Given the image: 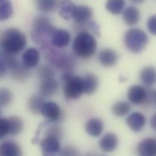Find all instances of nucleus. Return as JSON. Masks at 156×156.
<instances>
[{"label":"nucleus","instance_id":"obj_30","mask_svg":"<svg viewBox=\"0 0 156 156\" xmlns=\"http://www.w3.org/2000/svg\"><path fill=\"white\" fill-rule=\"evenodd\" d=\"M13 14V7L10 0H0V21L9 19Z\"/></svg>","mask_w":156,"mask_h":156},{"label":"nucleus","instance_id":"obj_43","mask_svg":"<svg viewBox=\"0 0 156 156\" xmlns=\"http://www.w3.org/2000/svg\"><path fill=\"white\" fill-rule=\"evenodd\" d=\"M1 109L0 108V116H1Z\"/></svg>","mask_w":156,"mask_h":156},{"label":"nucleus","instance_id":"obj_37","mask_svg":"<svg viewBox=\"0 0 156 156\" xmlns=\"http://www.w3.org/2000/svg\"><path fill=\"white\" fill-rule=\"evenodd\" d=\"M147 26L149 31L153 35H155L156 34V17L155 15L153 16L148 20Z\"/></svg>","mask_w":156,"mask_h":156},{"label":"nucleus","instance_id":"obj_33","mask_svg":"<svg viewBox=\"0 0 156 156\" xmlns=\"http://www.w3.org/2000/svg\"><path fill=\"white\" fill-rule=\"evenodd\" d=\"M156 92L151 89H147L146 97L143 103L144 106H150L156 103Z\"/></svg>","mask_w":156,"mask_h":156},{"label":"nucleus","instance_id":"obj_26","mask_svg":"<svg viewBox=\"0 0 156 156\" xmlns=\"http://www.w3.org/2000/svg\"><path fill=\"white\" fill-rule=\"evenodd\" d=\"M156 77V70L154 68L151 66L145 68L140 75L142 82L147 86H151L155 83Z\"/></svg>","mask_w":156,"mask_h":156},{"label":"nucleus","instance_id":"obj_31","mask_svg":"<svg viewBox=\"0 0 156 156\" xmlns=\"http://www.w3.org/2000/svg\"><path fill=\"white\" fill-rule=\"evenodd\" d=\"M13 94L7 88H0V106H7L13 100Z\"/></svg>","mask_w":156,"mask_h":156},{"label":"nucleus","instance_id":"obj_2","mask_svg":"<svg viewBox=\"0 0 156 156\" xmlns=\"http://www.w3.org/2000/svg\"><path fill=\"white\" fill-rule=\"evenodd\" d=\"M97 48V41L95 38L86 32L77 34L74 39L73 49L74 54L81 58L86 59L92 57Z\"/></svg>","mask_w":156,"mask_h":156},{"label":"nucleus","instance_id":"obj_42","mask_svg":"<svg viewBox=\"0 0 156 156\" xmlns=\"http://www.w3.org/2000/svg\"><path fill=\"white\" fill-rule=\"evenodd\" d=\"M130 1L136 4H141V3L144 2L145 0H130Z\"/></svg>","mask_w":156,"mask_h":156},{"label":"nucleus","instance_id":"obj_14","mask_svg":"<svg viewBox=\"0 0 156 156\" xmlns=\"http://www.w3.org/2000/svg\"><path fill=\"white\" fill-rule=\"evenodd\" d=\"M126 123L129 128L134 132H140L146 123V119L144 115L140 112H134L128 116Z\"/></svg>","mask_w":156,"mask_h":156},{"label":"nucleus","instance_id":"obj_12","mask_svg":"<svg viewBox=\"0 0 156 156\" xmlns=\"http://www.w3.org/2000/svg\"><path fill=\"white\" fill-rule=\"evenodd\" d=\"M147 94V89L139 85L131 86L128 93V99L134 105H142Z\"/></svg>","mask_w":156,"mask_h":156},{"label":"nucleus","instance_id":"obj_21","mask_svg":"<svg viewBox=\"0 0 156 156\" xmlns=\"http://www.w3.org/2000/svg\"><path fill=\"white\" fill-rule=\"evenodd\" d=\"M83 79L84 93L87 95L94 94L98 86V80L94 74L86 75Z\"/></svg>","mask_w":156,"mask_h":156},{"label":"nucleus","instance_id":"obj_39","mask_svg":"<svg viewBox=\"0 0 156 156\" xmlns=\"http://www.w3.org/2000/svg\"><path fill=\"white\" fill-rule=\"evenodd\" d=\"M90 28L92 29L93 33H94L96 35L99 36L100 35V29L97 23L95 21H90L89 23Z\"/></svg>","mask_w":156,"mask_h":156},{"label":"nucleus","instance_id":"obj_11","mask_svg":"<svg viewBox=\"0 0 156 156\" xmlns=\"http://www.w3.org/2000/svg\"><path fill=\"white\" fill-rule=\"evenodd\" d=\"M58 89V83L54 78L42 80L40 86V95L44 98L54 95Z\"/></svg>","mask_w":156,"mask_h":156},{"label":"nucleus","instance_id":"obj_22","mask_svg":"<svg viewBox=\"0 0 156 156\" xmlns=\"http://www.w3.org/2000/svg\"><path fill=\"white\" fill-rule=\"evenodd\" d=\"M7 119L9 126V135L16 136L20 134L24 127L23 120L17 116H12Z\"/></svg>","mask_w":156,"mask_h":156},{"label":"nucleus","instance_id":"obj_38","mask_svg":"<svg viewBox=\"0 0 156 156\" xmlns=\"http://www.w3.org/2000/svg\"><path fill=\"white\" fill-rule=\"evenodd\" d=\"M7 66L5 64V63L2 60V59L0 60V79L4 77L7 73Z\"/></svg>","mask_w":156,"mask_h":156},{"label":"nucleus","instance_id":"obj_40","mask_svg":"<svg viewBox=\"0 0 156 156\" xmlns=\"http://www.w3.org/2000/svg\"><path fill=\"white\" fill-rule=\"evenodd\" d=\"M73 76V74L72 71H65L63 73V74L62 76V79L65 82H66L68 80H69Z\"/></svg>","mask_w":156,"mask_h":156},{"label":"nucleus","instance_id":"obj_20","mask_svg":"<svg viewBox=\"0 0 156 156\" xmlns=\"http://www.w3.org/2000/svg\"><path fill=\"white\" fill-rule=\"evenodd\" d=\"M140 12L134 7H128L123 11V18L125 23L128 26H133L137 24L140 20Z\"/></svg>","mask_w":156,"mask_h":156},{"label":"nucleus","instance_id":"obj_41","mask_svg":"<svg viewBox=\"0 0 156 156\" xmlns=\"http://www.w3.org/2000/svg\"><path fill=\"white\" fill-rule=\"evenodd\" d=\"M151 125L152 126L153 128H156V115H154L153 118L151 120Z\"/></svg>","mask_w":156,"mask_h":156},{"label":"nucleus","instance_id":"obj_8","mask_svg":"<svg viewBox=\"0 0 156 156\" xmlns=\"http://www.w3.org/2000/svg\"><path fill=\"white\" fill-rule=\"evenodd\" d=\"M41 114L49 122L58 121L61 117V109L59 106L54 101H48L44 103Z\"/></svg>","mask_w":156,"mask_h":156},{"label":"nucleus","instance_id":"obj_28","mask_svg":"<svg viewBox=\"0 0 156 156\" xmlns=\"http://www.w3.org/2000/svg\"><path fill=\"white\" fill-rule=\"evenodd\" d=\"M125 5V0H107L105 7L110 13L114 15H119L122 13Z\"/></svg>","mask_w":156,"mask_h":156},{"label":"nucleus","instance_id":"obj_19","mask_svg":"<svg viewBox=\"0 0 156 156\" xmlns=\"http://www.w3.org/2000/svg\"><path fill=\"white\" fill-rule=\"evenodd\" d=\"M103 130V122L97 118H92L87 121L86 125V132L93 137H98Z\"/></svg>","mask_w":156,"mask_h":156},{"label":"nucleus","instance_id":"obj_5","mask_svg":"<svg viewBox=\"0 0 156 156\" xmlns=\"http://www.w3.org/2000/svg\"><path fill=\"white\" fill-rule=\"evenodd\" d=\"M48 55L50 62L60 69L68 71L74 67V60L69 55L55 52H49Z\"/></svg>","mask_w":156,"mask_h":156},{"label":"nucleus","instance_id":"obj_6","mask_svg":"<svg viewBox=\"0 0 156 156\" xmlns=\"http://www.w3.org/2000/svg\"><path fill=\"white\" fill-rule=\"evenodd\" d=\"M40 146L44 156H54L61 151L59 139L52 136H46L41 141Z\"/></svg>","mask_w":156,"mask_h":156},{"label":"nucleus","instance_id":"obj_34","mask_svg":"<svg viewBox=\"0 0 156 156\" xmlns=\"http://www.w3.org/2000/svg\"><path fill=\"white\" fill-rule=\"evenodd\" d=\"M45 136H52L60 140L62 136V130L58 126H52L47 130Z\"/></svg>","mask_w":156,"mask_h":156},{"label":"nucleus","instance_id":"obj_29","mask_svg":"<svg viewBox=\"0 0 156 156\" xmlns=\"http://www.w3.org/2000/svg\"><path fill=\"white\" fill-rule=\"evenodd\" d=\"M131 107L129 103L125 101H121L116 103L112 108V112L118 117H124L126 115L131 111Z\"/></svg>","mask_w":156,"mask_h":156},{"label":"nucleus","instance_id":"obj_10","mask_svg":"<svg viewBox=\"0 0 156 156\" xmlns=\"http://www.w3.org/2000/svg\"><path fill=\"white\" fill-rule=\"evenodd\" d=\"M40 59V54L39 51L34 48H30L23 53L22 55V63L28 69H30L38 65Z\"/></svg>","mask_w":156,"mask_h":156},{"label":"nucleus","instance_id":"obj_3","mask_svg":"<svg viewBox=\"0 0 156 156\" xmlns=\"http://www.w3.org/2000/svg\"><path fill=\"white\" fill-rule=\"evenodd\" d=\"M148 41L147 34L140 29L133 28L127 31L125 36L126 47L131 52L138 54L146 47Z\"/></svg>","mask_w":156,"mask_h":156},{"label":"nucleus","instance_id":"obj_35","mask_svg":"<svg viewBox=\"0 0 156 156\" xmlns=\"http://www.w3.org/2000/svg\"><path fill=\"white\" fill-rule=\"evenodd\" d=\"M9 134V126L7 119L0 118V140Z\"/></svg>","mask_w":156,"mask_h":156},{"label":"nucleus","instance_id":"obj_25","mask_svg":"<svg viewBox=\"0 0 156 156\" xmlns=\"http://www.w3.org/2000/svg\"><path fill=\"white\" fill-rule=\"evenodd\" d=\"M12 77L17 80H23L30 76V72L27 68L24 66L23 63L18 62L10 68Z\"/></svg>","mask_w":156,"mask_h":156},{"label":"nucleus","instance_id":"obj_9","mask_svg":"<svg viewBox=\"0 0 156 156\" xmlns=\"http://www.w3.org/2000/svg\"><path fill=\"white\" fill-rule=\"evenodd\" d=\"M51 37L52 44L57 48L66 47L69 45L71 41L69 33L63 29H55L51 35Z\"/></svg>","mask_w":156,"mask_h":156},{"label":"nucleus","instance_id":"obj_18","mask_svg":"<svg viewBox=\"0 0 156 156\" xmlns=\"http://www.w3.org/2000/svg\"><path fill=\"white\" fill-rule=\"evenodd\" d=\"M99 60L104 66L107 68L112 67L117 62V55L116 52L112 49H103L100 52Z\"/></svg>","mask_w":156,"mask_h":156},{"label":"nucleus","instance_id":"obj_16","mask_svg":"<svg viewBox=\"0 0 156 156\" xmlns=\"http://www.w3.org/2000/svg\"><path fill=\"white\" fill-rule=\"evenodd\" d=\"M22 151L20 145L12 141H7L0 145V156H21Z\"/></svg>","mask_w":156,"mask_h":156},{"label":"nucleus","instance_id":"obj_32","mask_svg":"<svg viewBox=\"0 0 156 156\" xmlns=\"http://www.w3.org/2000/svg\"><path fill=\"white\" fill-rule=\"evenodd\" d=\"M39 77L42 80L54 78L55 72L54 69L48 65H44L40 67L38 71Z\"/></svg>","mask_w":156,"mask_h":156},{"label":"nucleus","instance_id":"obj_4","mask_svg":"<svg viewBox=\"0 0 156 156\" xmlns=\"http://www.w3.org/2000/svg\"><path fill=\"white\" fill-rule=\"evenodd\" d=\"M83 93V79L80 77L73 76L66 82L64 94L66 98L70 100L77 99Z\"/></svg>","mask_w":156,"mask_h":156},{"label":"nucleus","instance_id":"obj_17","mask_svg":"<svg viewBox=\"0 0 156 156\" xmlns=\"http://www.w3.org/2000/svg\"><path fill=\"white\" fill-rule=\"evenodd\" d=\"M117 137L112 133H108L106 134L99 142L100 148L106 153H111L114 151L117 148Z\"/></svg>","mask_w":156,"mask_h":156},{"label":"nucleus","instance_id":"obj_1","mask_svg":"<svg viewBox=\"0 0 156 156\" xmlns=\"http://www.w3.org/2000/svg\"><path fill=\"white\" fill-rule=\"evenodd\" d=\"M27 44L26 35L20 30L10 28L4 32L0 40V46L3 52L16 55Z\"/></svg>","mask_w":156,"mask_h":156},{"label":"nucleus","instance_id":"obj_36","mask_svg":"<svg viewBox=\"0 0 156 156\" xmlns=\"http://www.w3.org/2000/svg\"><path fill=\"white\" fill-rule=\"evenodd\" d=\"M60 154L62 156H77L78 154L77 150L74 147L67 146L60 151Z\"/></svg>","mask_w":156,"mask_h":156},{"label":"nucleus","instance_id":"obj_23","mask_svg":"<svg viewBox=\"0 0 156 156\" xmlns=\"http://www.w3.org/2000/svg\"><path fill=\"white\" fill-rule=\"evenodd\" d=\"M76 5L71 0H63L59 4L60 16L66 20L73 18Z\"/></svg>","mask_w":156,"mask_h":156},{"label":"nucleus","instance_id":"obj_24","mask_svg":"<svg viewBox=\"0 0 156 156\" xmlns=\"http://www.w3.org/2000/svg\"><path fill=\"white\" fill-rule=\"evenodd\" d=\"M44 103V97L40 95H34L32 96L28 101V109L33 114H39L41 113L42 107Z\"/></svg>","mask_w":156,"mask_h":156},{"label":"nucleus","instance_id":"obj_27","mask_svg":"<svg viewBox=\"0 0 156 156\" xmlns=\"http://www.w3.org/2000/svg\"><path fill=\"white\" fill-rule=\"evenodd\" d=\"M37 8L43 12H51L58 5V0H35Z\"/></svg>","mask_w":156,"mask_h":156},{"label":"nucleus","instance_id":"obj_15","mask_svg":"<svg viewBox=\"0 0 156 156\" xmlns=\"http://www.w3.org/2000/svg\"><path fill=\"white\" fill-rule=\"evenodd\" d=\"M139 154L142 156H154L156 154V142L153 138L141 141L137 147Z\"/></svg>","mask_w":156,"mask_h":156},{"label":"nucleus","instance_id":"obj_7","mask_svg":"<svg viewBox=\"0 0 156 156\" xmlns=\"http://www.w3.org/2000/svg\"><path fill=\"white\" fill-rule=\"evenodd\" d=\"M33 28L35 32L41 35H51L55 29L48 18L44 16H38L33 22Z\"/></svg>","mask_w":156,"mask_h":156},{"label":"nucleus","instance_id":"obj_13","mask_svg":"<svg viewBox=\"0 0 156 156\" xmlns=\"http://www.w3.org/2000/svg\"><path fill=\"white\" fill-rule=\"evenodd\" d=\"M92 16V11L90 7L86 5H76L73 19L79 24H83L87 23Z\"/></svg>","mask_w":156,"mask_h":156}]
</instances>
